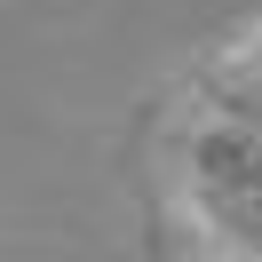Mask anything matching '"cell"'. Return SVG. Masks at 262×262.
Returning a JSON list of instances; mask_svg holds the SVG:
<instances>
[{
	"instance_id": "obj_1",
	"label": "cell",
	"mask_w": 262,
	"mask_h": 262,
	"mask_svg": "<svg viewBox=\"0 0 262 262\" xmlns=\"http://www.w3.org/2000/svg\"><path fill=\"white\" fill-rule=\"evenodd\" d=\"M159 191L207 262H262V24L175 88Z\"/></svg>"
}]
</instances>
